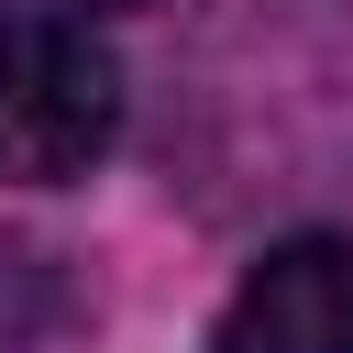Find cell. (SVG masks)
<instances>
[{
  "label": "cell",
  "instance_id": "cell-1",
  "mask_svg": "<svg viewBox=\"0 0 353 353\" xmlns=\"http://www.w3.org/2000/svg\"><path fill=\"white\" fill-rule=\"evenodd\" d=\"M121 132V66L88 44V22H0V188H66Z\"/></svg>",
  "mask_w": 353,
  "mask_h": 353
},
{
  "label": "cell",
  "instance_id": "cell-2",
  "mask_svg": "<svg viewBox=\"0 0 353 353\" xmlns=\"http://www.w3.org/2000/svg\"><path fill=\"white\" fill-rule=\"evenodd\" d=\"M210 353H353V232L276 243L210 320Z\"/></svg>",
  "mask_w": 353,
  "mask_h": 353
},
{
  "label": "cell",
  "instance_id": "cell-3",
  "mask_svg": "<svg viewBox=\"0 0 353 353\" xmlns=\"http://www.w3.org/2000/svg\"><path fill=\"white\" fill-rule=\"evenodd\" d=\"M44 11H66V22H77V11H121V0H44Z\"/></svg>",
  "mask_w": 353,
  "mask_h": 353
}]
</instances>
